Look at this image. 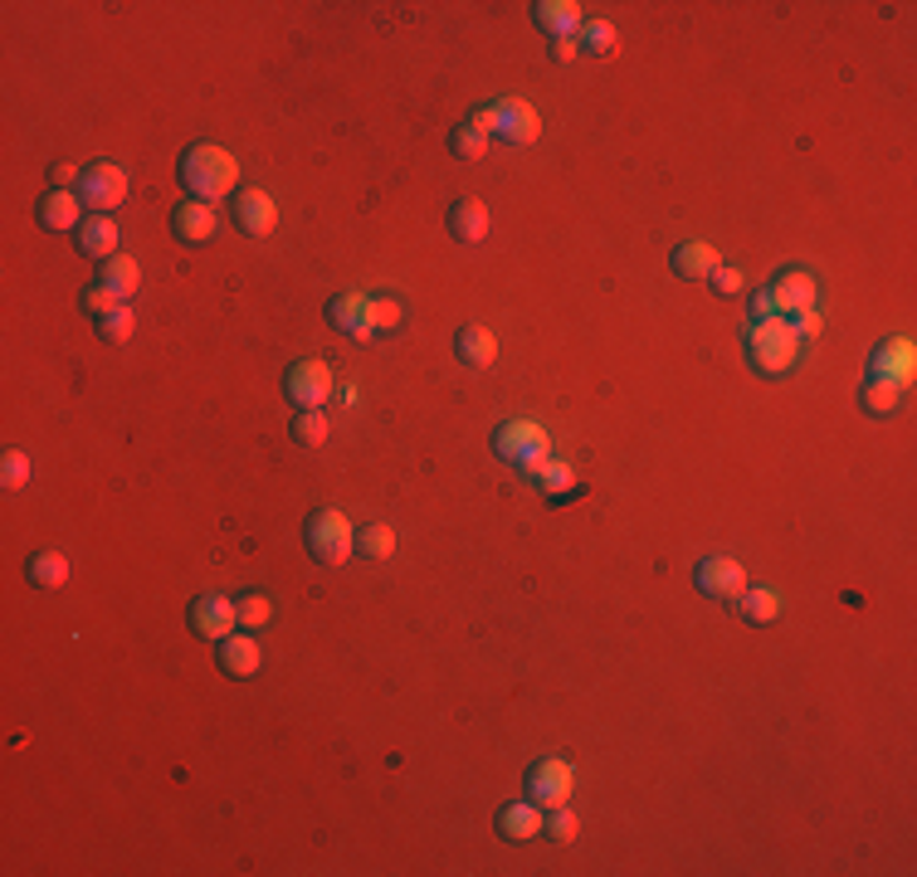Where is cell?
Segmentation results:
<instances>
[{"mask_svg": "<svg viewBox=\"0 0 917 877\" xmlns=\"http://www.w3.org/2000/svg\"><path fill=\"white\" fill-rule=\"evenodd\" d=\"M327 323L357 341H371V332H366V293H337V298L327 303Z\"/></svg>", "mask_w": 917, "mask_h": 877, "instance_id": "cell-22", "label": "cell"}, {"mask_svg": "<svg viewBox=\"0 0 917 877\" xmlns=\"http://www.w3.org/2000/svg\"><path fill=\"white\" fill-rule=\"evenodd\" d=\"M132 327H137V317H132V307L122 303L118 313L98 317V341H108V347H122V341H132Z\"/></svg>", "mask_w": 917, "mask_h": 877, "instance_id": "cell-32", "label": "cell"}, {"mask_svg": "<svg viewBox=\"0 0 917 877\" xmlns=\"http://www.w3.org/2000/svg\"><path fill=\"white\" fill-rule=\"evenodd\" d=\"M79 201L89 205V215H113V210L128 201V176H122V166H113V162L83 166Z\"/></svg>", "mask_w": 917, "mask_h": 877, "instance_id": "cell-5", "label": "cell"}, {"mask_svg": "<svg viewBox=\"0 0 917 877\" xmlns=\"http://www.w3.org/2000/svg\"><path fill=\"white\" fill-rule=\"evenodd\" d=\"M737 604H742V620L747 624H772V620H781V595L776 590H742L737 595Z\"/></svg>", "mask_w": 917, "mask_h": 877, "instance_id": "cell-27", "label": "cell"}, {"mask_svg": "<svg viewBox=\"0 0 917 877\" xmlns=\"http://www.w3.org/2000/svg\"><path fill=\"white\" fill-rule=\"evenodd\" d=\"M577 829H581V824H577V814H571L567 805H557V809L542 819V834L552 838V844H571V838H577Z\"/></svg>", "mask_w": 917, "mask_h": 877, "instance_id": "cell-35", "label": "cell"}, {"mask_svg": "<svg viewBox=\"0 0 917 877\" xmlns=\"http://www.w3.org/2000/svg\"><path fill=\"white\" fill-rule=\"evenodd\" d=\"M284 390L298 410H323V405L333 400V370L323 361H293L284 376Z\"/></svg>", "mask_w": 917, "mask_h": 877, "instance_id": "cell-7", "label": "cell"}, {"mask_svg": "<svg viewBox=\"0 0 917 877\" xmlns=\"http://www.w3.org/2000/svg\"><path fill=\"white\" fill-rule=\"evenodd\" d=\"M49 181H54V191H79L83 171L73 166V162H54V166H49Z\"/></svg>", "mask_w": 917, "mask_h": 877, "instance_id": "cell-41", "label": "cell"}, {"mask_svg": "<svg viewBox=\"0 0 917 877\" xmlns=\"http://www.w3.org/2000/svg\"><path fill=\"white\" fill-rule=\"evenodd\" d=\"M235 624H240L235 600H225V595H201V600L191 604V629H195L201 639H211V644H220V639H225Z\"/></svg>", "mask_w": 917, "mask_h": 877, "instance_id": "cell-11", "label": "cell"}, {"mask_svg": "<svg viewBox=\"0 0 917 877\" xmlns=\"http://www.w3.org/2000/svg\"><path fill=\"white\" fill-rule=\"evenodd\" d=\"M79 303H83V313H93V317H108V313H118V307H122V298L113 288H103V283H93Z\"/></svg>", "mask_w": 917, "mask_h": 877, "instance_id": "cell-39", "label": "cell"}, {"mask_svg": "<svg viewBox=\"0 0 917 877\" xmlns=\"http://www.w3.org/2000/svg\"><path fill=\"white\" fill-rule=\"evenodd\" d=\"M532 483L542 488L547 502H567V498H577V492H585V483L577 478V468L561 463V459H547V463L532 473Z\"/></svg>", "mask_w": 917, "mask_h": 877, "instance_id": "cell-20", "label": "cell"}, {"mask_svg": "<svg viewBox=\"0 0 917 877\" xmlns=\"http://www.w3.org/2000/svg\"><path fill=\"white\" fill-rule=\"evenodd\" d=\"M772 298H776V317H796L805 307H815V278L805 268H791L772 283Z\"/></svg>", "mask_w": 917, "mask_h": 877, "instance_id": "cell-14", "label": "cell"}, {"mask_svg": "<svg viewBox=\"0 0 917 877\" xmlns=\"http://www.w3.org/2000/svg\"><path fill=\"white\" fill-rule=\"evenodd\" d=\"M357 551L371 555V561H386V555H396V527H386V522L361 527V531H357Z\"/></svg>", "mask_w": 917, "mask_h": 877, "instance_id": "cell-31", "label": "cell"}, {"mask_svg": "<svg viewBox=\"0 0 917 877\" xmlns=\"http://www.w3.org/2000/svg\"><path fill=\"white\" fill-rule=\"evenodd\" d=\"M449 234H455L459 244H479L488 234V205L479 195H463V201L449 205Z\"/></svg>", "mask_w": 917, "mask_h": 877, "instance_id": "cell-19", "label": "cell"}, {"mask_svg": "<svg viewBox=\"0 0 917 877\" xmlns=\"http://www.w3.org/2000/svg\"><path fill=\"white\" fill-rule=\"evenodd\" d=\"M717 268V249L713 244H703V239H683L679 249H674V274L679 278H693V283H703L707 274Z\"/></svg>", "mask_w": 917, "mask_h": 877, "instance_id": "cell-24", "label": "cell"}, {"mask_svg": "<svg viewBox=\"0 0 917 877\" xmlns=\"http://www.w3.org/2000/svg\"><path fill=\"white\" fill-rule=\"evenodd\" d=\"M30 585H40V590L69 585V555H64V551H40V555H30Z\"/></svg>", "mask_w": 917, "mask_h": 877, "instance_id": "cell-26", "label": "cell"}, {"mask_svg": "<svg viewBox=\"0 0 917 877\" xmlns=\"http://www.w3.org/2000/svg\"><path fill=\"white\" fill-rule=\"evenodd\" d=\"M220 673L225 677H254L259 673V639L254 634H225L220 639Z\"/></svg>", "mask_w": 917, "mask_h": 877, "instance_id": "cell-18", "label": "cell"}, {"mask_svg": "<svg viewBox=\"0 0 917 877\" xmlns=\"http://www.w3.org/2000/svg\"><path fill=\"white\" fill-rule=\"evenodd\" d=\"M176 171H181V185L191 191V201H205V205L235 195V185H240V162L225 152V146H215V142L186 146Z\"/></svg>", "mask_w": 917, "mask_h": 877, "instance_id": "cell-1", "label": "cell"}, {"mask_svg": "<svg viewBox=\"0 0 917 877\" xmlns=\"http://www.w3.org/2000/svg\"><path fill=\"white\" fill-rule=\"evenodd\" d=\"M400 323H406V307H400L396 298H366V332H400Z\"/></svg>", "mask_w": 917, "mask_h": 877, "instance_id": "cell-29", "label": "cell"}, {"mask_svg": "<svg viewBox=\"0 0 917 877\" xmlns=\"http://www.w3.org/2000/svg\"><path fill=\"white\" fill-rule=\"evenodd\" d=\"M73 239H79V254H83V258H98V264H108V258L118 254L122 234H118V225H113V215H89Z\"/></svg>", "mask_w": 917, "mask_h": 877, "instance_id": "cell-16", "label": "cell"}, {"mask_svg": "<svg viewBox=\"0 0 917 877\" xmlns=\"http://www.w3.org/2000/svg\"><path fill=\"white\" fill-rule=\"evenodd\" d=\"M171 234H176L181 244H205L215 234V210L205 201H181L171 210Z\"/></svg>", "mask_w": 917, "mask_h": 877, "instance_id": "cell-15", "label": "cell"}, {"mask_svg": "<svg viewBox=\"0 0 917 877\" xmlns=\"http://www.w3.org/2000/svg\"><path fill=\"white\" fill-rule=\"evenodd\" d=\"M796 332H791L786 317H766V323H752L747 327V361L762 370V376H786L796 366Z\"/></svg>", "mask_w": 917, "mask_h": 877, "instance_id": "cell-2", "label": "cell"}, {"mask_svg": "<svg viewBox=\"0 0 917 877\" xmlns=\"http://www.w3.org/2000/svg\"><path fill=\"white\" fill-rule=\"evenodd\" d=\"M532 20H537V30H547L552 40H567V34L581 30V6H571V0H537Z\"/></svg>", "mask_w": 917, "mask_h": 877, "instance_id": "cell-23", "label": "cell"}, {"mask_svg": "<svg viewBox=\"0 0 917 877\" xmlns=\"http://www.w3.org/2000/svg\"><path fill=\"white\" fill-rule=\"evenodd\" d=\"M449 152L463 156V162H479V156L488 152V137H483L479 128H469V122H463V128L449 132Z\"/></svg>", "mask_w": 917, "mask_h": 877, "instance_id": "cell-34", "label": "cell"}, {"mask_svg": "<svg viewBox=\"0 0 917 877\" xmlns=\"http://www.w3.org/2000/svg\"><path fill=\"white\" fill-rule=\"evenodd\" d=\"M537 132H542V118H537L532 103H522V98H498L493 103V137L498 142L528 146V142H537Z\"/></svg>", "mask_w": 917, "mask_h": 877, "instance_id": "cell-8", "label": "cell"}, {"mask_svg": "<svg viewBox=\"0 0 917 877\" xmlns=\"http://www.w3.org/2000/svg\"><path fill=\"white\" fill-rule=\"evenodd\" d=\"M707 288H713L717 298H737V293L747 288V278H742V268H737V264H717L713 274H707Z\"/></svg>", "mask_w": 917, "mask_h": 877, "instance_id": "cell-38", "label": "cell"}, {"mask_svg": "<svg viewBox=\"0 0 917 877\" xmlns=\"http://www.w3.org/2000/svg\"><path fill=\"white\" fill-rule=\"evenodd\" d=\"M571 789H577V771L567 761L547 756L528 765V799L542 809H557V805H571Z\"/></svg>", "mask_w": 917, "mask_h": 877, "instance_id": "cell-6", "label": "cell"}, {"mask_svg": "<svg viewBox=\"0 0 917 877\" xmlns=\"http://www.w3.org/2000/svg\"><path fill=\"white\" fill-rule=\"evenodd\" d=\"M864 410L869 415H894L898 405H903V386H894V380H878V376H869V386H864Z\"/></svg>", "mask_w": 917, "mask_h": 877, "instance_id": "cell-30", "label": "cell"}, {"mask_svg": "<svg viewBox=\"0 0 917 877\" xmlns=\"http://www.w3.org/2000/svg\"><path fill=\"white\" fill-rule=\"evenodd\" d=\"M293 439H298L303 449H323L327 443V415L323 410H298V419H293Z\"/></svg>", "mask_w": 917, "mask_h": 877, "instance_id": "cell-33", "label": "cell"}, {"mask_svg": "<svg viewBox=\"0 0 917 877\" xmlns=\"http://www.w3.org/2000/svg\"><path fill=\"white\" fill-rule=\"evenodd\" d=\"M913 361H917V347L908 337H894V341H884V347L874 351V376L894 380V386L908 390L913 386Z\"/></svg>", "mask_w": 917, "mask_h": 877, "instance_id": "cell-13", "label": "cell"}, {"mask_svg": "<svg viewBox=\"0 0 917 877\" xmlns=\"http://www.w3.org/2000/svg\"><path fill=\"white\" fill-rule=\"evenodd\" d=\"M577 44H581V54H615L620 34H615V24H605V20H581Z\"/></svg>", "mask_w": 917, "mask_h": 877, "instance_id": "cell-28", "label": "cell"}, {"mask_svg": "<svg viewBox=\"0 0 917 877\" xmlns=\"http://www.w3.org/2000/svg\"><path fill=\"white\" fill-rule=\"evenodd\" d=\"M498 834H503L508 844H528V838H537L542 834V805H532V799L503 805L498 809Z\"/></svg>", "mask_w": 917, "mask_h": 877, "instance_id": "cell-21", "label": "cell"}, {"mask_svg": "<svg viewBox=\"0 0 917 877\" xmlns=\"http://www.w3.org/2000/svg\"><path fill=\"white\" fill-rule=\"evenodd\" d=\"M98 283H103V288H113L122 303L132 298V293H137V283H142V274H137V258L132 254H113L108 258V264H98Z\"/></svg>", "mask_w": 917, "mask_h": 877, "instance_id": "cell-25", "label": "cell"}, {"mask_svg": "<svg viewBox=\"0 0 917 877\" xmlns=\"http://www.w3.org/2000/svg\"><path fill=\"white\" fill-rule=\"evenodd\" d=\"M699 590L713 600H737L747 590V565L732 555H707V561H699Z\"/></svg>", "mask_w": 917, "mask_h": 877, "instance_id": "cell-10", "label": "cell"}, {"mask_svg": "<svg viewBox=\"0 0 917 877\" xmlns=\"http://www.w3.org/2000/svg\"><path fill=\"white\" fill-rule=\"evenodd\" d=\"M0 483H6V488H24V483H30V453H20V449L0 453Z\"/></svg>", "mask_w": 917, "mask_h": 877, "instance_id": "cell-37", "label": "cell"}, {"mask_svg": "<svg viewBox=\"0 0 917 877\" xmlns=\"http://www.w3.org/2000/svg\"><path fill=\"white\" fill-rule=\"evenodd\" d=\"M303 541H308L317 565H342V561H351V551H357V527H351L337 508H317L308 517V527H303Z\"/></svg>", "mask_w": 917, "mask_h": 877, "instance_id": "cell-4", "label": "cell"}, {"mask_svg": "<svg viewBox=\"0 0 917 877\" xmlns=\"http://www.w3.org/2000/svg\"><path fill=\"white\" fill-rule=\"evenodd\" d=\"M235 614H240L244 629H264L268 620H274V604H268L264 595H240V600H235Z\"/></svg>", "mask_w": 917, "mask_h": 877, "instance_id": "cell-36", "label": "cell"}, {"mask_svg": "<svg viewBox=\"0 0 917 877\" xmlns=\"http://www.w3.org/2000/svg\"><path fill=\"white\" fill-rule=\"evenodd\" d=\"M581 54V44H577V34H567V40H552V59L557 64H571V59Z\"/></svg>", "mask_w": 917, "mask_h": 877, "instance_id": "cell-43", "label": "cell"}, {"mask_svg": "<svg viewBox=\"0 0 917 877\" xmlns=\"http://www.w3.org/2000/svg\"><path fill=\"white\" fill-rule=\"evenodd\" d=\"M493 453L522 473H537L552 459V435H547L537 419H508L503 429H493Z\"/></svg>", "mask_w": 917, "mask_h": 877, "instance_id": "cell-3", "label": "cell"}, {"mask_svg": "<svg viewBox=\"0 0 917 877\" xmlns=\"http://www.w3.org/2000/svg\"><path fill=\"white\" fill-rule=\"evenodd\" d=\"M455 356L469 370H488L498 361V337L483 323H469V327H459V337H455Z\"/></svg>", "mask_w": 917, "mask_h": 877, "instance_id": "cell-17", "label": "cell"}, {"mask_svg": "<svg viewBox=\"0 0 917 877\" xmlns=\"http://www.w3.org/2000/svg\"><path fill=\"white\" fill-rule=\"evenodd\" d=\"M469 128H479L483 137H493V103H483V108H473V118H469Z\"/></svg>", "mask_w": 917, "mask_h": 877, "instance_id": "cell-44", "label": "cell"}, {"mask_svg": "<svg viewBox=\"0 0 917 877\" xmlns=\"http://www.w3.org/2000/svg\"><path fill=\"white\" fill-rule=\"evenodd\" d=\"M786 323H791V332H796V341H801V337H811V341H815V337L825 332V323H821V313H815V307H805V313L786 317Z\"/></svg>", "mask_w": 917, "mask_h": 877, "instance_id": "cell-40", "label": "cell"}, {"mask_svg": "<svg viewBox=\"0 0 917 877\" xmlns=\"http://www.w3.org/2000/svg\"><path fill=\"white\" fill-rule=\"evenodd\" d=\"M83 210H89V205L79 201V191H49L44 201H40V210H34V215H40V225H44L49 234H69V230L79 234V225H83V220H89V215H83Z\"/></svg>", "mask_w": 917, "mask_h": 877, "instance_id": "cell-12", "label": "cell"}, {"mask_svg": "<svg viewBox=\"0 0 917 877\" xmlns=\"http://www.w3.org/2000/svg\"><path fill=\"white\" fill-rule=\"evenodd\" d=\"M230 215H235V225L249 234V239H268V234L278 230V205L268 191H240Z\"/></svg>", "mask_w": 917, "mask_h": 877, "instance_id": "cell-9", "label": "cell"}, {"mask_svg": "<svg viewBox=\"0 0 917 877\" xmlns=\"http://www.w3.org/2000/svg\"><path fill=\"white\" fill-rule=\"evenodd\" d=\"M766 317H776V298H772V288H756L752 293V323H766Z\"/></svg>", "mask_w": 917, "mask_h": 877, "instance_id": "cell-42", "label": "cell"}]
</instances>
